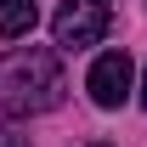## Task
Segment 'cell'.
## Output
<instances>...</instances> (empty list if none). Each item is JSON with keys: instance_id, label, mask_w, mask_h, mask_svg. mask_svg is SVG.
I'll list each match as a JSON object with an SVG mask.
<instances>
[{"instance_id": "obj_4", "label": "cell", "mask_w": 147, "mask_h": 147, "mask_svg": "<svg viewBox=\"0 0 147 147\" xmlns=\"http://www.w3.org/2000/svg\"><path fill=\"white\" fill-rule=\"evenodd\" d=\"M34 23H40V6H34V0H0V34H6V40H23Z\"/></svg>"}, {"instance_id": "obj_2", "label": "cell", "mask_w": 147, "mask_h": 147, "mask_svg": "<svg viewBox=\"0 0 147 147\" xmlns=\"http://www.w3.org/2000/svg\"><path fill=\"white\" fill-rule=\"evenodd\" d=\"M113 23V0H62V11L51 17V34L62 51H85L108 34Z\"/></svg>"}, {"instance_id": "obj_1", "label": "cell", "mask_w": 147, "mask_h": 147, "mask_svg": "<svg viewBox=\"0 0 147 147\" xmlns=\"http://www.w3.org/2000/svg\"><path fill=\"white\" fill-rule=\"evenodd\" d=\"M62 91H68V79H62L57 51L17 45L11 57H0V113H17V119L45 113V108L62 102Z\"/></svg>"}, {"instance_id": "obj_3", "label": "cell", "mask_w": 147, "mask_h": 147, "mask_svg": "<svg viewBox=\"0 0 147 147\" xmlns=\"http://www.w3.org/2000/svg\"><path fill=\"white\" fill-rule=\"evenodd\" d=\"M85 91H91L96 108H119L130 91H136V62H130V51H108L91 62V79H85Z\"/></svg>"}, {"instance_id": "obj_6", "label": "cell", "mask_w": 147, "mask_h": 147, "mask_svg": "<svg viewBox=\"0 0 147 147\" xmlns=\"http://www.w3.org/2000/svg\"><path fill=\"white\" fill-rule=\"evenodd\" d=\"M142 108H147V79H142Z\"/></svg>"}, {"instance_id": "obj_5", "label": "cell", "mask_w": 147, "mask_h": 147, "mask_svg": "<svg viewBox=\"0 0 147 147\" xmlns=\"http://www.w3.org/2000/svg\"><path fill=\"white\" fill-rule=\"evenodd\" d=\"M0 147H28V136H17V130H0Z\"/></svg>"}]
</instances>
